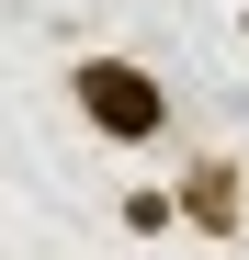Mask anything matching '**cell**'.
<instances>
[{
    "instance_id": "6da1fadb",
    "label": "cell",
    "mask_w": 249,
    "mask_h": 260,
    "mask_svg": "<svg viewBox=\"0 0 249 260\" xmlns=\"http://www.w3.org/2000/svg\"><path fill=\"white\" fill-rule=\"evenodd\" d=\"M68 113L91 124L102 147H159L181 124V102H170V79H159L147 57H113V46H91V57H68Z\"/></svg>"
},
{
    "instance_id": "7a4b0ae2",
    "label": "cell",
    "mask_w": 249,
    "mask_h": 260,
    "mask_svg": "<svg viewBox=\"0 0 249 260\" xmlns=\"http://www.w3.org/2000/svg\"><path fill=\"white\" fill-rule=\"evenodd\" d=\"M170 204H181V238L238 249V238H249V158H238V147H193V158L170 170Z\"/></svg>"
},
{
    "instance_id": "3957f363",
    "label": "cell",
    "mask_w": 249,
    "mask_h": 260,
    "mask_svg": "<svg viewBox=\"0 0 249 260\" xmlns=\"http://www.w3.org/2000/svg\"><path fill=\"white\" fill-rule=\"evenodd\" d=\"M113 226H124V238H181L170 181H124V192H113Z\"/></svg>"
},
{
    "instance_id": "277c9868",
    "label": "cell",
    "mask_w": 249,
    "mask_h": 260,
    "mask_svg": "<svg viewBox=\"0 0 249 260\" xmlns=\"http://www.w3.org/2000/svg\"><path fill=\"white\" fill-rule=\"evenodd\" d=\"M238 46H249V0H238Z\"/></svg>"
}]
</instances>
